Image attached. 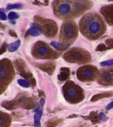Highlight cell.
<instances>
[{
	"mask_svg": "<svg viewBox=\"0 0 113 127\" xmlns=\"http://www.w3.org/2000/svg\"><path fill=\"white\" fill-rule=\"evenodd\" d=\"M92 6L90 0H55L53 3L55 15L64 20L79 17Z\"/></svg>",
	"mask_w": 113,
	"mask_h": 127,
	"instance_id": "6da1fadb",
	"label": "cell"
},
{
	"mask_svg": "<svg viewBox=\"0 0 113 127\" xmlns=\"http://www.w3.org/2000/svg\"><path fill=\"white\" fill-rule=\"evenodd\" d=\"M79 30L87 38L95 40L105 33L107 25L99 14L89 13L85 15L80 21Z\"/></svg>",
	"mask_w": 113,
	"mask_h": 127,
	"instance_id": "7a4b0ae2",
	"label": "cell"
},
{
	"mask_svg": "<svg viewBox=\"0 0 113 127\" xmlns=\"http://www.w3.org/2000/svg\"><path fill=\"white\" fill-rule=\"evenodd\" d=\"M64 97L66 101L71 104L81 102L85 99V93L79 85L69 80L63 87Z\"/></svg>",
	"mask_w": 113,
	"mask_h": 127,
	"instance_id": "3957f363",
	"label": "cell"
},
{
	"mask_svg": "<svg viewBox=\"0 0 113 127\" xmlns=\"http://www.w3.org/2000/svg\"><path fill=\"white\" fill-rule=\"evenodd\" d=\"M79 35V31L77 24L74 21L67 20L61 25L59 40L61 43L71 44Z\"/></svg>",
	"mask_w": 113,
	"mask_h": 127,
	"instance_id": "277c9868",
	"label": "cell"
},
{
	"mask_svg": "<svg viewBox=\"0 0 113 127\" xmlns=\"http://www.w3.org/2000/svg\"><path fill=\"white\" fill-rule=\"evenodd\" d=\"M63 57L68 62L79 64H85L92 61L89 52L81 48H72L64 54Z\"/></svg>",
	"mask_w": 113,
	"mask_h": 127,
	"instance_id": "5b68a950",
	"label": "cell"
},
{
	"mask_svg": "<svg viewBox=\"0 0 113 127\" xmlns=\"http://www.w3.org/2000/svg\"><path fill=\"white\" fill-rule=\"evenodd\" d=\"M32 54L37 59H57L61 53L54 50L45 42L38 41L33 47Z\"/></svg>",
	"mask_w": 113,
	"mask_h": 127,
	"instance_id": "8992f818",
	"label": "cell"
},
{
	"mask_svg": "<svg viewBox=\"0 0 113 127\" xmlns=\"http://www.w3.org/2000/svg\"><path fill=\"white\" fill-rule=\"evenodd\" d=\"M35 24L41 29L42 32L49 38H55L58 32V27L53 20L47 19L36 16L35 17Z\"/></svg>",
	"mask_w": 113,
	"mask_h": 127,
	"instance_id": "52a82bcc",
	"label": "cell"
},
{
	"mask_svg": "<svg viewBox=\"0 0 113 127\" xmlns=\"http://www.w3.org/2000/svg\"><path fill=\"white\" fill-rule=\"evenodd\" d=\"M99 71L93 65H85L80 67L77 71V77L81 81H95L98 77Z\"/></svg>",
	"mask_w": 113,
	"mask_h": 127,
	"instance_id": "ba28073f",
	"label": "cell"
},
{
	"mask_svg": "<svg viewBox=\"0 0 113 127\" xmlns=\"http://www.w3.org/2000/svg\"><path fill=\"white\" fill-rule=\"evenodd\" d=\"M15 73L11 63L7 60L0 61V82L7 84L12 81Z\"/></svg>",
	"mask_w": 113,
	"mask_h": 127,
	"instance_id": "9c48e42d",
	"label": "cell"
},
{
	"mask_svg": "<svg viewBox=\"0 0 113 127\" xmlns=\"http://www.w3.org/2000/svg\"><path fill=\"white\" fill-rule=\"evenodd\" d=\"M98 83L104 86L113 85V67L101 69L97 77Z\"/></svg>",
	"mask_w": 113,
	"mask_h": 127,
	"instance_id": "30bf717a",
	"label": "cell"
},
{
	"mask_svg": "<svg viewBox=\"0 0 113 127\" xmlns=\"http://www.w3.org/2000/svg\"><path fill=\"white\" fill-rule=\"evenodd\" d=\"M101 13L107 23L110 26H113V5L103 7L101 9Z\"/></svg>",
	"mask_w": 113,
	"mask_h": 127,
	"instance_id": "8fae6325",
	"label": "cell"
},
{
	"mask_svg": "<svg viewBox=\"0 0 113 127\" xmlns=\"http://www.w3.org/2000/svg\"><path fill=\"white\" fill-rule=\"evenodd\" d=\"M55 62H47L45 64H41V65H39V67L43 71H46L50 75H52V73H53V71L55 69Z\"/></svg>",
	"mask_w": 113,
	"mask_h": 127,
	"instance_id": "7c38bea8",
	"label": "cell"
},
{
	"mask_svg": "<svg viewBox=\"0 0 113 127\" xmlns=\"http://www.w3.org/2000/svg\"><path fill=\"white\" fill-rule=\"evenodd\" d=\"M11 123L9 115L0 111V127H8Z\"/></svg>",
	"mask_w": 113,
	"mask_h": 127,
	"instance_id": "4fadbf2b",
	"label": "cell"
},
{
	"mask_svg": "<svg viewBox=\"0 0 113 127\" xmlns=\"http://www.w3.org/2000/svg\"><path fill=\"white\" fill-rule=\"evenodd\" d=\"M41 34V30L39 27V26L37 24H33V25L28 30L27 32H26L25 37L28 35H31L33 36H39Z\"/></svg>",
	"mask_w": 113,
	"mask_h": 127,
	"instance_id": "5bb4252c",
	"label": "cell"
},
{
	"mask_svg": "<svg viewBox=\"0 0 113 127\" xmlns=\"http://www.w3.org/2000/svg\"><path fill=\"white\" fill-rule=\"evenodd\" d=\"M70 77V70L67 67H62L60 70L59 75H58V79L61 81L67 80Z\"/></svg>",
	"mask_w": 113,
	"mask_h": 127,
	"instance_id": "9a60e30c",
	"label": "cell"
},
{
	"mask_svg": "<svg viewBox=\"0 0 113 127\" xmlns=\"http://www.w3.org/2000/svg\"><path fill=\"white\" fill-rule=\"evenodd\" d=\"M51 45L53 48H55L56 50H60V51H63L65 50L69 47L71 44H64V43H59V42H51Z\"/></svg>",
	"mask_w": 113,
	"mask_h": 127,
	"instance_id": "2e32d148",
	"label": "cell"
},
{
	"mask_svg": "<svg viewBox=\"0 0 113 127\" xmlns=\"http://www.w3.org/2000/svg\"><path fill=\"white\" fill-rule=\"evenodd\" d=\"M113 96V92L111 91V92H107V93H101V94H98V95H94L93 97H92L91 101H97L99 99H101L102 98H105V97H109Z\"/></svg>",
	"mask_w": 113,
	"mask_h": 127,
	"instance_id": "e0dca14e",
	"label": "cell"
},
{
	"mask_svg": "<svg viewBox=\"0 0 113 127\" xmlns=\"http://www.w3.org/2000/svg\"><path fill=\"white\" fill-rule=\"evenodd\" d=\"M20 44H21V41L19 40L11 44H9L7 45V50L10 52H13L16 51L18 49V48L19 47Z\"/></svg>",
	"mask_w": 113,
	"mask_h": 127,
	"instance_id": "ac0fdd59",
	"label": "cell"
},
{
	"mask_svg": "<svg viewBox=\"0 0 113 127\" xmlns=\"http://www.w3.org/2000/svg\"><path fill=\"white\" fill-rule=\"evenodd\" d=\"M42 114H43L42 110H39L38 111H37V113L35 115V117H34V123H35V127H41L40 121H41Z\"/></svg>",
	"mask_w": 113,
	"mask_h": 127,
	"instance_id": "d6986e66",
	"label": "cell"
},
{
	"mask_svg": "<svg viewBox=\"0 0 113 127\" xmlns=\"http://www.w3.org/2000/svg\"><path fill=\"white\" fill-rule=\"evenodd\" d=\"M17 82L18 83L21 85V86H22V87H29L30 86L29 83L27 80H25V79H18Z\"/></svg>",
	"mask_w": 113,
	"mask_h": 127,
	"instance_id": "ffe728a7",
	"label": "cell"
},
{
	"mask_svg": "<svg viewBox=\"0 0 113 127\" xmlns=\"http://www.w3.org/2000/svg\"><path fill=\"white\" fill-rule=\"evenodd\" d=\"M22 7L21 4H11V5H8L7 6V10H11L13 9H20V8Z\"/></svg>",
	"mask_w": 113,
	"mask_h": 127,
	"instance_id": "44dd1931",
	"label": "cell"
},
{
	"mask_svg": "<svg viewBox=\"0 0 113 127\" xmlns=\"http://www.w3.org/2000/svg\"><path fill=\"white\" fill-rule=\"evenodd\" d=\"M19 18V15L15 12H11L8 15V19L10 20H15Z\"/></svg>",
	"mask_w": 113,
	"mask_h": 127,
	"instance_id": "7402d4cb",
	"label": "cell"
},
{
	"mask_svg": "<svg viewBox=\"0 0 113 127\" xmlns=\"http://www.w3.org/2000/svg\"><path fill=\"white\" fill-rule=\"evenodd\" d=\"M101 65L102 66H110V65H113V60H107V61L102 62L101 63Z\"/></svg>",
	"mask_w": 113,
	"mask_h": 127,
	"instance_id": "603a6c76",
	"label": "cell"
},
{
	"mask_svg": "<svg viewBox=\"0 0 113 127\" xmlns=\"http://www.w3.org/2000/svg\"><path fill=\"white\" fill-rule=\"evenodd\" d=\"M107 50V47L105 46V44H101L98 46L97 48H96V51H104V50Z\"/></svg>",
	"mask_w": 113,
	"mask_h": 127,
	"instance_id": "cb8c5ba5",
	"label": "cell"
},
{
	"mask_svg": "<svg viewBox=\"0 0 113 127\" xmlns=\"http://www.w3.org/2000/svg\"><path fill=\"white\" fill-rule=\"evenodd\" d=\"M106 44L109 48H113V39H108L106 40Z\"/></svg>",
	"mask_w": 113,
	"mask_h": 127,
	"instance_id": "d4e9b609",
	"label": "cell"
},
{
	"mask_svg": "<svg viewBox=\"0 0 113 127\" xmlns=\"http://www.w3.org/2000/svg\"><path fill=\"white\" fill-rule=\"evenodd\" d=\"M0 19L2 20V21H5L7 19V16L3 12L0 11Z\"/></svg>",
	"mask_w": 113,
	"mask_h": 127,
	"instance_id": "484cf974",
	"label": "cell"
},
{
	"mask_svg": "<svg viewBox=\"0 0 113 127\" xmlns=\"http://www.w3.org/2000/svg\"><path fill=\"white\" fill-rule=\"evenodd\" d=\"M6 50V43L4 44V45L2 46V47L0 49V54L2 53H3L4 52H5Z\"/></svg>",
	"mask_w": 113,
	"mask_h": 127,
	"instance_id": "4316f807",
	"label": "cell"
},
{
	"mask_svg": "<svg viewBox=\"0 0 113 127\" xmlns=\"http://www.w3.org/2000/svg\"><path fill=\"white\" fill-rule=\"evenodd\" d=\"M113 108V102H111V103H109V105H107V107H106V109L107 110H109V109H111Z\"/></svg>",
	"mask_w": 113,
	"mask_h": 127,
	"instance_id": "83f0119b",
	"label": "cell"
},
{
	"mask_svg": "<svg viewBox=\"0 0 113 127\" xmlns=\"http://www.w3.org/2000/svg\"><path fill=\"white\" fill-rule=\"evenodd\" d=\"M100 117H101V118L103 121H105L106 119H107L106 116L104 115L103 113H100Z\"/></svg>",
	"mask_w": 113,
	"mask_h": 127,
	"instance_id": "f1b7e54d",
	"label": "cell"
},
{
	"mask_svg": "<svg viewBox=\"0 0 113 127\" xmlns=\"http://www.w3.org/2000/svg\"><path fill=\"white\" fill-rule=\"evenodd\" d=\"M109 1H113V0H109Z\"/></svg>",
	"mask_w": 113,
	"mask_h": 127,
	"instance_id": "f546056e",
	"label": "cell"
}]
</instances>
